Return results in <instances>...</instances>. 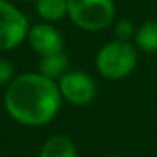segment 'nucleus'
<instances>
[{
  "label": "nucleus",
  "instance_id": "1",
  "mask_svg": "<svg viewBox=\"0 0 157 157\" xmlns=\"http://www.w3.org/2000/svg\"><path fill=\"white\" fill-rule=\"evenodd\" d=\"M63 105L58 81L42 73L15 76L4 93V108L12 120L24 127H44L58 117Z\"/></svg>",
  "mask_w": 157,
  "mask_h": 157
},
{
  "label": "nucleus",
  "instance_id": "2",
  "mask_svg": "<svg viewBox=\"0 0 157 157\" xmlns=\"http://www.w3.org/2000/svg\"><path fill=\"white\" fill-rule=\"evenodd\" d=\"M139 63V49L132 41L112 39L98 49L95 68L105 79L118 81L133 73Z\"/></svg>",
  "mask_w": 157,
  "mask_h": 157
},
{
  "label": "nucleus",
  "instance_id": "3",
  "mask_svg": "<svg viewBox=\"0 0 157 157\" xmlns=\"http://www.w3.org/2000/svg\"><path fill=\"white\" fill-rule=\"evenodd\" d=\"M115 17L113 0H68V19L81 31H105L113 25Z\"/></svg>",
  "mask_w": 157,
  "mask_h": 157
},
{
  "label": "nucleus",
  "instance_id": "4",
  "mask_svg": "<svg viewBox=\"0 0 157 157\" xmlns=\"http://www.w3.org/2000/svg\"><path fill=\"white\" fill-rule=\"evenodd\" d=\"M31 24L25 14L9 0H0V51H14L24 41Z\"/></svg>",
  "mask_w": 157,
  "mask_h": 157
},
{
  "label": "nucleus",
  "instance_id": "5",
  "mask_svg": "<svg viewBox=\"0 0 157 157\" xmlns=\"http://www.w3.org/2000/svg\"><path fill=\"white\" fill-rule=\"evenodd\" d=\"M58 88L63 96V101L73 106L90 105L98 91L95 79L81 69H68L58 79Z\"/></svg>",
  "mask_w": 157,
  "mask_h": 157
},
{
  "label": "nucleus",
  "instance_id": "6",
  "mask_svg": "<svg viewBox=\"0 0 157 157\" xmlns=\"http://www.w3.org/2000/svg\"><path fill=\"white\" fill-rule=\"evenodd\" d=\"M27 42L32 51L39 54V58L64 51V37L59 32V29L51 22L41 21L31 25L27 34Z\"/></svg>",
  "mask_w": 157,
  "mask_h": 157
},
{
  "label": "nucleus",
  "instance_id": "7",
  "mask_svg": "<svg viewBox=\"0 0 157 157\" xmlns=\"http://www.w3.org/2000/svg\"><path fill=\"white\" fill-rule=\"evenodd\" d=\"M39 157H78L76 144L68 135L56 133L44 140Z\"/></svg>",
  "mask_w": 157,
  "mask_h": 157
},
{
  "label": "nucleus",
  "instance_id": "8",
  "mask_svg": "<svg viewBox=\"0 0 157 157\" xmlns=\"http://www.w3.org/2000/svg\"><path fill=\"white\" fill-rule=\"evenodd\" d=\"M133 44L139 51L154 54L157 52V19H149L140 24L133 36Z\"/></svg>",
  "mask_w": 157,
  "mask_h": 157
},
{
  "label": "nucleus",
  "instance_id": "9",
  "mask_svg": "<svg viewBox=\"0 0 157 157\" xmlns=\"http://www.w3.org/2000/svg\"><path fill=\"white\" fill-rule=\"evenodd\" d=\"M36 14L44 22H56L68 17V0H36Z\"/></svg>",
  "mask_w": 157,
  "mask_h": 157
},
{
  "label": "nucleus",
  "instance_id": "10",
  "mask_svg": "<svg viewBox=\"0 0 157 157\" xmlns=\"http://www.w3.org/2000/svg\"><path fill=\"white\" fill-rule=\"evenodd\" d=\"M68 69H69V59L64 51L42 56L41 61H39V73H42L44 76L54 79V81H58Z\"/></svg>",
  "mask_w": 157,
  "mask_h": 157
},
{
  "label": "nucleus",
  "instance_id": "11",
  "mask_svg": "<svg viewBox=\"0 0 157 157\" xmlns=\"http://www.w3.org/2000/svg\"><path fill=\"white\" fill-rule=\"evenodd\" d=\"M137 27L133 25V22L130 19H118L113 22V34L115 39H122V41H132L135 36Z\"/></svg>",
  "mask_w": 157,
  "mask_h": 157
},
{
  "label": "nucleus",
  "instance_id": "12",
  "mask_svg": "<svg viewBox=\"0 0 157 157\" xmlns=\"http://www.w3.org/2000/svg\"><path fill=\"white\" fill-rule=\"evenodd\" d=\"M15 78V69L9 59L0 56V86H7Z\"/></svg>",
  "mask_w": 157,
  "mask_h": 157
},
{
  "label": "nucleus",
  "instance_id": "13",
  "mask_svg": "<svg viewBox=\"0 0 157 157\" xmlns=\"http://www.w3.org/2000/svg\"><path fill=\"white\" fill-rule=\"evenodd\" d=\"M24 2H36V0H24Z\"/></svg>",
  "mask_w": 157,
  "mask_h": 157
},
{
  "label": "nucleus",
  "instance_id": "14",
  "mask_svg": "<svg viewBox=\"0 0 157 157\" xmlns=\"http://www.w3.org/2000/svg\"><path fill=\"white\" fill-rule=\"evenodd\" d=\"M110 157H122V155H110Z\"/></svg>",
  "mask_w": 157,
  "mask_h": 157
}]
</instances>
